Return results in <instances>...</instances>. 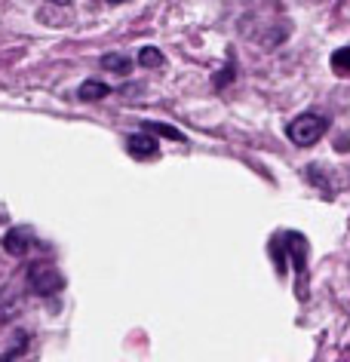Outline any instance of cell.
Listing matches in <instances>:
<instances>
[{
	"label": "cell",
	"mask_w": 350,
	"mask_h": 362,
	"mask_svg": "<svg viewBox=\"0 0 350 362\" xmlns=\"http://www.w3.org/2000/svg\"><path fill=\"white\" fill-rule=\"evenodd\" d=\"M271 255L280 276L289 270V261H292L295 274H298V298H308V240L295 230L276 233L271 240Z\"/></svg>",
	"instance_id": "6da1fadb"
},
{
	"label": "cell",
	"mask_w": 350,
	"mask_h": 362,
	"mask_svg": "<svg viewBox=\"0 0 350 362\" xmlns=\"http://www.w3.org/2000/svg\"><path fill=\"white\" fill-rule=\"evenodd\" d=\"M286 135H289V141H295L298 148H308V144H317L322 135H326V120H322L320 114H301L289 123Z\"/></svg>",
	"instance_id": "7a4b0ae2"
},
{
	"label": "cell",
	"mask_w": 350,
	"mask_h": 362,
	"mask_svg": "<svg viewBox=\"0 0 350 362\" xmlns=\"http://www.w3.org/2000/svg\"><path fill=\"white\" fill-rule=\"evenodd\" d=\"M28 288L34 295H40V298H47V295H59L62 288H65V276L59 274L52 264H31V270H28Z\"/></svg>",
	"instance_id": "3957f363"
},
{
	"label": "cell",
	"mask_w": 350,
	"mask_h": 362,
	"mask_svg": "<svg viewBox=\"0 0 350 362\" xmlns=\"http://www.w3.org/2000/svg\"><path fill=\"white\" fill-rule=\"evenodd\" d=\"M0 246H4L6 255L25 258V255L31 252V246H34V230H31V228H13V230H6Z\"/></svg>",
	"instance_id": "277c9868"
},
{
	"label": "cell",
	"mask_w": 350,
	"mask_h": 362,
	"mask_svg": "<svg viewBox=\"0 0 350 362\" xmlns=\"http://www.w3.org/2000/svg\"><path fill=\"white\" fill-rule=\"evenodd\" d=\"M127 151H129V157H136V160H154L160 153V141L154 139V132L141 129L127 139Z\"/></svg>",
	"instance_id": "5b68a950"
},
{
	"label": "cell",
	"mask_w": 350,
	"mask_h": 362,
	"mask_svg": "<svg viewBox=\"0 0 350 362\" xmlns=\"http://www.w3.org/2000/svg\"><path fill=\"white\" fill-rule=\"evenodd\" d=\"M111 95V86L102 83V80H83L77 89V98L80 102H102V98Z\"/></svg>",
	"instance_id": "8992f818"
},
{
	"label": "cell",
	"mask_w": 350,
	"mask_h": 362,
	"mask_svg": "<svg viewBox=\"0 0 350 362\" xmlns=\"http://www.w3.org/2000/svg\"><path fill=\"white\" fill-rule=\"evenodd\" d=\"M19 307H22V298L13 295V286L0 288V322H10L19 313Z\"/></svg>",
	"instance_id": "52a82bcc"
},
{
	"label": "cell",
	"mask_w": 350,
	"mask_h": 362,
	"mask_svg": "<svg viewBox=\"0 0 350 362\" xmlns=\"http://www.w3.org/2000/svg\"><path fill=\"white\" fill-rule=\"evenodd\" d=\"M102 68L105 71H114V74H129L132 62L127 56H120V52H107V56H102Z\"/></svg>",
	"instance_id": "ba28073f"
},
{
	"label": "cell",
	"mask_w": 350,
	"mask_h": 362,
	"mask_svg": "<svg viewBox=\"0 0 350 362\" xmlns=\"http://www.w3.org/2000/svg\"><path fill=\"white\" fill-rule=\"evenodd\" d=\"M332 71L338 77H350V47H341L332 52Z\"/></svg>",
	"instance_id": "9c48e42d"
},
{
	"label": "cell",
	"mask_w": 350,
	"mask_h": 362,
	"mask_svg": "<svg viewBox=\"0 0 350 362\" xmlns=\"http://www.w3.org/2000/svg\"><path fill=\"white\" fill-rule=\"evenodd\" d=\"M163 52H160L157 47H141L139 49V65L141 68H160V65H163Z\"/></svg>",
	"instance_id": "30bf717a"
},
{
	"label": "cell",
	"mask_w": 350,
	"mask_h": 362,
	"mask_svg": "<svg viewBox=\"0 0 350 362\" xmlns=\"http://www.w3.org/2000/svg\"><path fill=\"white\" fill-rule=\"evenodd\" d=\"M145 129L148 132H154V135H163V139H173V141H185V135L178 132V129H173V126H166V123H145Z\"/></svg>",
	"instance_id": "8fae6325"
},
{
	"label": "cell",
	"mask_w": 350,
	"mask_h": 362,
	"mask_svg": "<svg viewBox=\"0 0 350 362\" xmlns=\"http://www.w3.org/2000/svg\"><path fill=\"white\" fill-rule=\"evenodd\" d=\"M49 4H56V6H68L71 0H49Z\"/></svg>",
	"instance_id": "7c38bea8"
},
{
	"label": "cell",
	"mask_w": 350,
	"mask_h": 362,
	"mask_svg": "<svg viewBox=\"0 0 350 362\" xmlns=\"http://www.w3.org/2000/svg\"><path fill=\"white\" fill-rule=\"evenodd\" d=\"M111 4H127V0H111Z\"/></svg>",
	"instance_id": "4fadbf2b"
}]
</instances>
